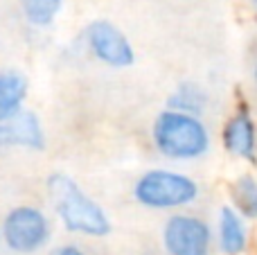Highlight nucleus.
Here are the masks:
<instances>
[{
    "label": "nucleus",
    "instance_id": "nucleus-9",
    "mask_svg": "<svg viewBox=\"0 0 257 255\" xmlns=\"http://www.w3.org/2000/svg\"><path fill=\"white\" fill-rule=\"evenodd\" d=\"M217 244L223 255H241L248 248V226L232 206H223L219 210Z\"/></svg>",
    "mask_w": 257,
    "mask_h": 255
},
{
    "label": "nucleus",
    "instance_id": "nucleus-3",
    "mask_svg": "<svg viewBox=\"0 0 257 255\" xmlns=\"http://www.w3.org/2000/svg\"><path fill=\"white\" fill-rule=\"evenodd\" d=\"M133 199L149 210H181L199 199V183L176 170H147L133 183Z\"/></svg>",
    "mask_w": 257,
    "mask_h": 255
},
{
    "label": "nucleus",
    "instance_id": "nucleus-8",
    "mask_svg": "<svg viewBox=\"0 0 257 255\" xmlns=\"http://www.w3.org/2000/svg\"><path fill=\"white\" fill-rule=\"evenodd\" d=\"M12 147L32 149V152L45 149L43 126H41L39 115L34 111H30V108H23L12 120L0 122V149H12Z\"/></svg>",
    "mask_w": 257,
    "mask_h": 255
},
{
    "label": "nucleus",
    "instance_id": "nucleus-16",
    "mask_svg": "<svg viewBox=\"0 0 257 255\" xmlns=\"http://www.w3.org/2000/svg\"><path fill=\"white\" fill-rule=\"evenodd\" d=\"M250 3H253V7H255V12H257V0H250Z\"/></svg>",
    "mask_w": 257,
    "mask_h": 255
},
{
    "label": "nucleus",
    "instance_id": "nucleus-14",
    "mask_svg": "<svg viewBox=\"0 0 257 255\" xmlns=\"http://www.w3.org/2000/svg\"><path fill=\"white\" fill-rule=\"evenodd\" d=\"M48 255H86L84 248H79L77 244H61V246L52 248Z\"/></svg>",
    "mask_w": 257,
    "mask_h": 255
},
{
    "label": "nucleus",
    "instance_id": "nucleus-6",
    "mask_svg": "<svg viewBox=\"0 0 257 255\" xmlns=\"http://www.w3.org/2000/svg\"><path fill=\"white\" fill-rule=\"evenodd\" d=\"M84 41L90 54L108 68H128L136 63V50L128 36L106 18L90 21L84 30Z\"/></svg>",
    "mask_w": 257,
    "mask_h": 255
},
{
    "label": "nucleus",
    "instance_id": "nucleus-12",
    "mask_svg": "<svg viewBox=\"0 0 257 255\" xmlns=\"http://www.w3.org/2000/svg\"><path fill=\"white\" fill-rule=\"evenodd\" d=\"M230 206L244 219H257V181L250 174H241L230 185Z\"/></svg>",
    "mask_w": 257,
    "mask_h": 255
},
{
    "label": "nucleus",
    "instance_id": "nucleus-2",
    "mask_svg": "<svg viewBox=\"0 0 257 255\" xmlns=\"http://www.w3.org/2000/svg\"><path fill=\"white\" fill-rule=\"evenodd\" d=\"M151 138L160 156L169 161H196L210 152V131L201 117L178 111H160L151 124Z\"/></svg>",
    "mask_w": 257,
    "mask_h": 255
},
{
    "label": "nucleus",
    "instance_id": "nucleus-13",
    "mask_svg": "<svg viewBox=\"0 0 257 255\" xmlns=\"http://www.w3.org/2000/svg\"><path fill=\"white\" fill-rule=\"evenodd\" d=\"M23 16L34 27H50L61 12L63 0H18Z\"/></svg>",
    "mask_w": 257,
    "mask_h": 255
},
{
    "label": "nucleus",
    "instance_id": "nucleus-10",
    "mask_svg": "<svg viewBox=\"0 0 257 255\" xmlns=\"http://www.w3.org/2000/svg\"><path fill=\"white\" fill-rule=\"evenodd\" d=\"M27 93H30V81L25 72L16 68L0 70V122L12 120L25 108Z\"/></svg>",
    "mask_w": 257,
    "mask_h": 255
},
{
    "label": "nucleus",
    "instance_id": "nucleus-15",
    "mask_svg": "<svg viewBox=\"0 0 257 255\" xmlns=\"http://www.w3.org/2000/svg\"><path fill=\"white\" fill-rule=\"evenodd\" d=\"M253 79H255V88H257V63H255V72H253Z\"/></svg>",
    "mask_w": 257,
    "mask_h": 255
},
{
    "label": "nucleus",
    "instance_id": "nucleus-4",
    "mask_svg": "<svg viewBox=\"0 0 257 255\" xmlns=\"http://www.w3.org/2000/svg\"><path fill=\"white\" fill-rule=\"evenodd\" d=\"M3 242L12 253L34 255L43 251L52 239V224L50 217L41 208L23 203L5 215L3 219Z\"/></svg>",
    "mask_w": 257,
    "mask_h": 255
},
{
    "label": "nucleus",
    "instance_id": "nucleus-17",
    "mask_svg": "<svg viewBox=\"0 0 257 255\" xmlns=\"http://www.w3.org/2000/svg\"><path fill=\"white\" fill-rule=\"evenodd\" d=\"M0 246H3V230H0Z\"/></svg>",
    "mask_w": 257,
    "mask_h": 255
},
{
    "label": "nucleus",
    "instance_id": "nucleus-1",
    "mask_svg": "<svg viewBox=\"0 0 257 255\" xmlns=\"http://www.w3.org/2000/svg\"><path fill=\"white\" fill-rule=\"evenodd\" d=\"M45 190L52 201L54 215L68 233L86 237L111 235L113 226L106 210L66 172H52L45 181Z\"/></svg>",
    "mask_w": 257,
    "mask_h": 255
},
{
    "label": "nucleus",
    "instance_id": "nucleus-7",
    "mask_svg": "<svg viewBox=\"0 0 257 255\" xmlns=\"http://www.w3.org/2000/svg\"><path fill=\"white\" fill-rule=\"evenodd\" d=\"M221 143L230 156L239 161H250L257 158V124L250 115L248 108H237L226 122L221 134Z\"/></svg>",
    "mask_w": 257,
    "mask_h": 255
},
{
    "label": "nucleus",
    "instance_id": "nucleus-5",
    "mask_svg": "<svg viewBox=\"0 0 257 255\" xmlns=\"http://www.w3.org/2000/svg\"><path fill=\"white\" fill-rule=\"evenodd\" d=\"M165 255H210L214 246L212 226L192 212H174L160 233Z\"/></svg>",
    "mask_w": 257,
    "mask_h": 255
},
{
    "label": "nucleus",
    "instance_id": "nucleus-18",
    "mask_svg": "<svg viewBox=\"0 0 257 255\" xmlns=\"http://www.w3.org/2000/svg\"><path fill=\"white\" fill-rule=\"evenodd\" d=\"M145 255H160V253H145Z\"/></svg>",
    "mask_w": 257,
    "mask_h": 255
},
{
    "label": "nucleus",
    "instance_id": "nucleus-11",
    "mask_svg": "<svg viewBox=\"0 0 257 255\" xmlns=\"http://www.w3.org/2000/svg\"><path fill=\"white\" fill-rule=\"evenodd\" d=\"M210 106V95L205 90V86H201L194 79H185L172 90V95L167 97V108L169 111H178L185 115L203 117V113Z\"/></svg>",
    "mask_w": 257,
    "mask_h": 255
}]
</instances>
